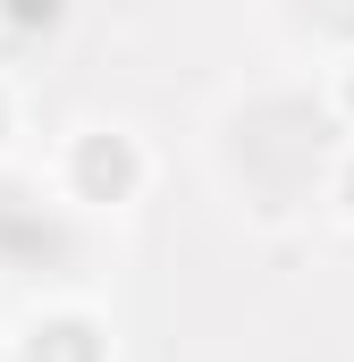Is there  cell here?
Returning a JSON list of instances; mask_svg holds the SVG:
<instances>
[{
  "label": "cell",
  "instance_id": "1",
  "mask_svg": "<svg viewBox=\"0 0 354 362\" xmlns=\"http://www.w3.org/2000/svg\"><path fill=\"white\" fill-rule=\"evenodd\" d=\"M85 177L93 185H101V177L118 185V177H127V152H118V144H93V152H85Z\"/></svg>",
  "mask_w": 354,
  "mask_h": 362
}]
</instances>
